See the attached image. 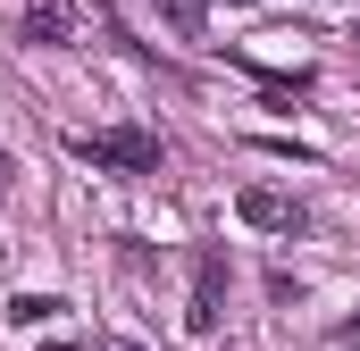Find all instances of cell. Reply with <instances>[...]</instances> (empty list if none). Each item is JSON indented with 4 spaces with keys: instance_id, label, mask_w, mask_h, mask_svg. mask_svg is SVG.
<instances>
[{
    "instance_id": "6da1fadb",
    "label": "cell",
    "mask_w": 360,
    "mask_h": 351,
    "mask_svg": "<svg viewBox=\"0 0 360 351\" xmlns=\"http://www.w3.org/2000/svg\"><path fill=\"white\" fill-rule=\"evenodd\" d=\"M68 151L84 168H109V176H160V134L151 126H101V134H68Z\"/></svg>"
},
{
    "instance_id": "7a4b0ae2",
    "label": "cell",
    "mask_w": 360,
    "mask_h": 351,
    "mask_svg": "<svg viewBox=\"0 0 360 351\" xmlns=\"http://www.w3.org/2000/svg\"><path fill=\"white\" fill-rule=\"evenodd\" d=\"M226 243H201L193 251V301H184V335H218V318H226Z\"/></svg>"
},
{
    "instance_id": "3957f363",
    "label": "cell",
    "mask_w": 360,
    "mask_h": 351,
    "mask_svg": "<svg viewBox=\"0 0 360 351\" xmlns=\"http://www.w3.org/2000/svg\"><path fill=\"white\" fill-rule=\"evenodd\" d=\"M17 42H42V51L76 42V0H25L17 8Z\"/></svg>"
},
{
    "instance_id": "277c9868",
    "label": "cell",
    "mask_w": 360,
    "mask_h": 351,
    "mask_svg": "<svg viewBox=\"0 0 360 351\" xmlns=\"http://www.w3.org/2000/svg\"><path fill=\"white\" fill-rule=\"evenodd\" d=\"M235 209H243V226H260V234H302V226H310V218H302L285 192H269V184H243Z\"/></svg>"
},
{
    "instance_id": "5b68a950",
    "label": "cell",
    "mask_w": 360,
    "mask_h": 351,
    "mask_svg": "<svg viewBox=\"0 0 360 351\" xmlns=\"http://www.w3.org/2000/svg\"><path fill=\"white\" fill-rule=\"evenodd\" d=\"M8 318H17V326H42V318H59V301H51V293H17Z\"/></svg>"
},
{
    "instance_id": "8992f818",
    "label": "cell",
    "mask_w": 360,
    "mask_h": 351,
    "mask_svg": "<svg viewBox=\"0 0 360 351\" xmlns=\"http://www.w3.org/2000/svg\"><path fill=\"white\" fill-rule=\"evenodd\" d=\"M109 351H143V343H109Z\"/></svg>"
}]
</instances>
